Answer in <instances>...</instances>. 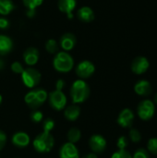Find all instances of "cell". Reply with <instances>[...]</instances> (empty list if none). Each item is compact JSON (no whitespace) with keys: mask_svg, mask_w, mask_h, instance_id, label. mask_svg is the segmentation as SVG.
I'll use <instances>...</instances> for the list:
<instances>
[{"mask_svg":"<svg viewBox=\"0 0 157 158\" xmlns=\"http://www.w3.org/2000/svg\"><path fill=\"white\" fill-rule=\"evenodd\" d=\"M90 93L91 90L89 85L81 79L75 81L70 88V96L75 105L85 102L90 96Z\"/></svg>","mask_w":157,"mask_h":158,"instance_id":"1","label":"cell"},{"mask_svg":"<svg viewBox=\"0 0 157 158\" xmlns=\"http://www.w3.org/2000/svg\"><path fill=\"white\" fill-rule=\"evenodd\" d=\"M53 66L56 71L61 73H67L73 69L74 60L68 52L60 51L56 54L53 59Z\"/></svg>","mask_w":157,"mask_h":158,"instance_id":"2","label":"cell"},{"mask_svg":"<svg viewBox=\"0 0 157 158\" xmlns=\"http://www.w3.org/2000/svg\"><path fill=\"white\" fill-rule=\"evenodd\" d=\"M32 144L38 153H49L54 147L55 140L50 132L43 131L34 138Z\"/></svg>","mask_w":157,"mask_h":158,"instance_id":"3","label":"cell"},{"mask_svg":"<svg viewBox=\"0 0 157 158\" xmlns=\"http://www.w3.org/2000/svg\"><path fill=\"white\" fill-rule=\"evenodd\" d=\"M47 97H48V94L45 90L35 89V90L29 92L25 95L24 100H25V103L27 104V106L31 109L36 110L46 101Z\"/></svg>","mask_w":157,"mask_h":158,"instance_id":"4","label":"cell"},{"mask_svg":"<svg viewBox=\"0 0 157 158\" xmlns=\"http://www.w3.org/2000/svg\"><path fill=\"white\" fill-rule=\"evenodd\" d=\"M137 114L142 120L148 121L152 119L155 114V105L152 100L144 99L138 105Z\"/></svg>","mask_w":157,"mask_h":158,"instance_id":"5","label":"cell"},{"mask_svg":"<svg viewBox=\"0 0 157 158\" xmlns=\"http://www.w3.org/2000/svg\"><path fill=\"white\" fill-rule=\"evenodd\" d=\"M20 75H21V80L24 85L31 89L36 87L40 83L41 78H42L41 73L36 69H33V68L24 69V70L22 71Z\"/></svg>","mask_w":157,"mask_h":158,"instance_id":"6","label":"cell"},{"mask_svg":"<svg viewBox=\"0 0 157 158\" xmlns=\"http://www.w3.org/2000/svg\"><path fill=\"white\" fill-rule=\"evenodd\" d=\"M48 100L50 106L56 110H62L66 107L67 97L62 91L55 90L48 94Z\"/></svg>","mask_w":157,"mask_h":158,"instance_id":"7","label":"cell"},{"mask_svg":"<svg viewBox=\"0 0 157 158\" xmlns=\"http://www.w3.org/2000/svg\"><path fill=\"white\" fill-rule=\"evenodd\" d=\"M94 71L95 67L93 63L89 60H83L80 62L76 67V74L81 80L90 78L94 73Z\"/></svg>","mask_w":157,"mask_h":158,"instance_id":"8","label":"cell"},{"mask_svg":"<svg viewBox=\"0 0 157 158\" xmlns=\"http://www.w3.org/2000/svg\"><path fill=\"white\" fill-rule=\"evenodd\" d=\"M131 70L136 75H142L145 73L150 67V62L145 56H137L131 62Z\"/></svg>","mask_w":157,"mask_h":158,"instance_id":"9","label":"cell"},{"mask_svg":"<svg viewBox=\"0 0 157 158\" xmlns=\"http://www.w3.org/2000/svg\"><path fill=\"white\" fill-rule=\"evenodd\" d=\"M106 140L100 134H94L89 140V146L94 154L103 153L106 148Z\"/></svg>","mask_w":157,"mask_h":158,"instance_id":"10","label":"cell"},{"mask_svg":"<svg viewBox=\"0 0 157 158\" xmlns=\"http://www.w3.org/2000/svg\"><path fill=\"white\" fill-rule=\"evenodd\" d=\"M135 116L132 110L130 108H124L118 117V124L122 128H131Z\"/></svg>","mask_w":157,"mask_h":158,"instance_id":"11","label":"cell"},{"mask_svg":"<svg viewBox=\"0 0 157 158\" xmlns=\"http://www.w3.org/2000/svg\"><path fill=\"white\" fill-rule=\"evenodd\" d=\"M134 92L136 93V94H138L140 96L146 97L152 94L153 87H152V84L149 81L140 80L134 85Z\"/></svg>","mask_w":157,"mask_h":158,"instance_id":"12","label":"cell"},{"mask_svg":"<svg viewBox=\"0 0 157 158\" xmlns=\"http://www.w3.org/2000/svg\"><path fill=\"white\" fill-rule=\"evenodd\" d=\"M57 6L62 13L67 15L68 19H72L74 17L73 11L77 6V0H58Z\"/></svg>","mask_w":157,"mask_h":158,"instance_id":"13","label":"cell"},{"mask_svg":"<svg viewBox=\"0 0 157 158\" xmlns=\"http://www.w3.org/2000/svg\"><path fill=\"white\" fill-rule=\"evenodd\" d=\"M60 158H80V153L74 143H64L59 151Z\"/></svg>","mask_w":157,"mask_h":158,"instance_id":"14","label":"cell"},{"mask_svg":"<svg viewBox=\"0 0 157 158\" xmlns=\"http://www.w3.org/2000/svg\"><path fill=\"white\" fill-rule=\"evenodd\" d=\"M76 43H77L76 36L71 32H67L61 36L59 41V45L65 52H68L75 47Z\"/></svg>","mask_w":157,"mask_h":158,"instance_id":"15","label":"cell"},{"mask_svg":"<svg viewBox=\"0 0 157 158\" xmlns=\"http://www.w3.org/2000/svg\"><path fill=\"white\" fill-rule=\"evenodd\" d=\"M39 51L35 47H28L23 53V60L28 66H34L39 60Z\"/></svg>","mask_w":157,"mask_h":158,"instance_id":"16","label":"cell"},{"mask_svg":"<svg viewBox=\"0 0 157 158\" xmlns=\"http://www.w3.org/2000/svg\"><path fill=\"white\" fill-rule=\"evenodd\" d=\"M77 17L81 21L89 23V22H92L94 19V12L90 6H81L78 10Z\"/></svg>","mask_w":157,"mask_h":158,"instance_id":"17","label":"cell"},{"mask_svg":"<svg viewBox=\"0 0 157 158\" xmlns=\"http://www.w3.org/2000/svg\"><path fill=\"white\" fill-rule=\"evenodd\" d=\"M13 49V41L7 35L0 34V56L9 54Z\"/></svg>","mask_w":157,"mask_h":158,"instance_id":"18","label":"cell"},{"mask_svg":"<svg viewBox=\"0 0 157 158\" xmlns=\"http://www.w3.org/2000/svg\"><path fill=\"white\" fill-rule=\"evenodd\" d=\"M12 143L20 148L26 147L30 143V136L22 131L17 132L12 136Z\"/></svg>","mask_w":157,"mask_h":158,"instance_id":"19","label":"cell"},{"mask_svg":"<svg viewBox=\"0 0 157 158\" xmlns=\"http://www.w3.org/2000/svg\"><path fill=\"white\" fill-rule=\"evenodd\" d=\"M81 114V108L77 105H71L68 107H66L64 116L65 118L69 121H75Z\"/></svg>","mask_w":157,"mask_h":158,"instance_id":"20","label":"cell"},{"mask_svg":"<svg viewBox=\"0 0 157 158\" xmlns=\"http://www.w3.org/2000/svg\"><path fill=\"white\" fill-rule=\"evenodd\" d=\"M15 8L12 0H0V15L5 17L9 15Z\"/></svg>","mask_w":157,"mask_h":158,"instance_id":"21","label":"cell"},{"mask_svg":"<svg viewBox=\"0 0 157 158\" xmlns=\"http://www.w3.org/2000/svg\"><path fill=\"white\" fill-rule=\"evenodd\" d=\"M81 137V132L77 128H71L68 131V134H67L68 143H75L79 142Z\"/></svg>","mask_w":157,"mask_h":158,"instance_id":"22","label":"cell"},{"mask_svg":"<svg viewBox=\"0 0 157 158\" xmlns=\"http://www.w3.org/2000/svg\"><path fill=\"white\" fill-rule=\"evenodd\" d=\"M45 50L49 53V54H56L58 53V49H59V44L54 40V39H49L46 41L45 44H44Z\"/></svg>","mask_w":157,"mask_h":158,"instance_id":"23","label":"cell"},{"mask_svg":"<svg viewBox=\"0 0 157 158\" xmlns=\"http://www.w3.org/2000/svg\"><path fill=\"white\" fill-rule=\"evenodd\" d=\"M44 0H22L24 6L27 7V10L35 11V9L40 6Z\"/></svg>","mask_w":157,"mask_h":158,"instance_id":"24","label":"cell"},{"mask_svg":"<svg viewBox=\"0 0 157 158\" xmlns=\"http://www.w3.org/2000/svg\"><path fill=\"white\" fill-rule=\"evenodd\" d=\"M129 137H130V140L134 143H137L141 142V140H142L141 132L137 129H134V128H130V130L129 131Z\"/></svg>","mask_w":157,"mask_h":158,"instance_id":"25","label":"cell"},{"mask_svg":"<svg viewBox=\"0 0 157 158\" xmlns=\"http://www.w3.org/2000/svg\"><path fill=\"white\" fill-rule=\"evenodd\" d=\"M146 150L148 151L149 154L152 155H157V138H150L149 141L147 142V148Z\"/></svg>","mask_w":157,"mask_h":158,"instance_id":"26","label":"cell"},{"mask_svg":"<svg viewBox=\"0 0 157 158\" xmlns=\"http://www.w3.org/2000/svg\"><path fill=\"white\" fill-rule=\"evenodd\" d=\"M117 146L118 150H126V148L129 146V139L126 136H120L118 139Z\"/></svg>","mask_w":157,"mask_h":158,"instance_id":"27","label":"cell"},{"mask_svg":"<svg viewBox=\"0 0 157 158\" xmlns=\"http://www.w3.org/2000/svg\"><path fill=\"white\" fill-rule=\"evenodd\" d=\"M55 128V121L52 118H45L43 121V131H47L50 132L53 129Z\"/></svg>","mask_w":157,"mask_h":158,"instance_id":"28","label":"cell"},{"mask_svg":"<svg viewBox=\"0 0 157 158\" xmlns=\"http://www.w3.org/2000/svg\"><path fill=\"white\" fill-rule=\"evenodd\" d=\"M132 158H150V154L148 153V151L146 149L139 148L133 154Z\"/></svg>","mask_w":157,"mask_h":158,"instance_id":"29","label":"cell"},{"mask_svg":"<svg viewBox=\"0 0 157 158\" xmlns=\"http://www.w3.org/2000/svg\"><path fill=\"white\" fill-rule=\"evenodd\" d=\"M111 158H132V156L127 150H118L112 155Z\"/></svg>","mask_w":157,"mask_h":158,"instance_id":"30","label":"cell"},{"mask_svg":"<svg viewBox=\"0 0 157 158\" xmlns=\"http://www.w3.org/2000/svg\"><path fill=\"white\" fill-rule=\"evenodd\" d=\"M43 118V113L39 110H33V112H31V119L34 122V123H38V122H41Z\"/></svg>","mask_w":157,"mask_h":158,"instance_id":"31","label":"cell"},{"mask_svg":"<svg viewBox=\"0 0 157 158\" xmlns=\"http://www.w3.org/2000/svg\"><path fill=\"white\" fill-rule=\"evenodd\" d=\"M11 70L16 73V74H21L22 71L24 70V68H23V65L19 62V61H15L11 64Z\"/></svg>","mask_w":157,"mask_h":158,"instance_id":"32","label":"cell"},{"mask_svg":"<svg viewBox=\"0 0 157 158\" xmlns=\"http://www.w3.org/2000/svg\"><path fill=\"white\" fill-rule=\"evenodd\" d=\"M9 20L6 19L5 17H0V29L1 30H6L9 27Z\"/></svg>","mask_w":157,"mask_h":158,"instance_id":"33","label":"cell"},{"mask_svg":"<svg viewBox=\"0 0 157 158\" xmlns=\"http://www.w3.org/2000/svg\"><path fill=\"white\" fill-rule=\"evenodd\" d=\"M6 143V135L4 131H0V151L4 148Z\"/></svg>","mask_w":157,"mask_h":158,"instance_id":"34","label":"cell"},{"mask_svg":"<svg viewBox=\"0 0 157 158\" xmlns=\"http://www.w3.org/2000/svg\"><path fill=\"white\" fill-rule=\"evenodd\" d=\"M64 87H65V81L63 80H58L56 81V90L62 91Z\"/></svg>","mask_w":157,"mask_h":158,"instance_id":"35","label":"cell"},{"mask_svg":"<svg viewBox=\"0 0 157 158\" xmlns=\"http://www.w3.org/2000/svg\"><path fill=\"white\" fill-rule=\"evenodd\" d=\"M82 158H97V156L94 153H91V154H88V155L84 156Z\"/></svg>","mask_w":157,"mask_h":158,"instance_id":"36","label":"cell"},{"mask_svg":"<svg viewBox=\"0 0 157 158\" xmlns=\"http://www.w3.org/2000/svg\"><path fill=\"white\" fill-rule=\"evenodd\" d=\"M4 67H5V63H4V61H3V60H1V59H0V69H4Z\"/></svg>","mask_w":157,"mask_h":158,"instance_id":"37","label":"cell"},{"mask_svg":"<svg viewBox=\"0 0 157 158\" xmlns=\"http://www.w3.org/2000/svg\"><path fill=\"white\" fill-rule=\"evenodd\" d=\"M153 102H154L155 105H157V93L155 94V96H154V101Z\"/></svg>","mask_w":157,"mask_h":158,"instance_id":"38","label":"cell"},{"mask_svg":"<svg viewBox=\"0 0 157 158\" xmlns=\"http://www.w3.org/2000/svg\"><path fill=\"white\" fill-rule=\"evenodd\" d=\"M1 102H2V96H1V94H0V104H1Z\"/></svg>","mask_w":157,"mask_h":158,"instance_id":"39","label":"cell"}]
</instances>
